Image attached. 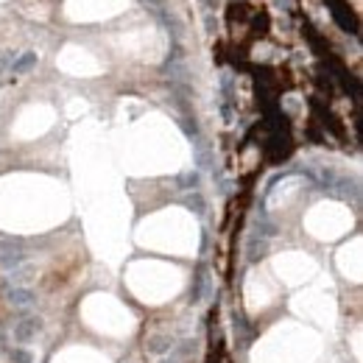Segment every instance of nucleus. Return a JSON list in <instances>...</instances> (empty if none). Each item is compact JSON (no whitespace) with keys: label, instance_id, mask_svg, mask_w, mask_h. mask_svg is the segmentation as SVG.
<instances>
[{"label":"nucleus","instance_id":"nucleus-1","mask_svg":"<svg viewBox=\"0 0 363 363\" xmlns=\"http://www.w3.org/2000/svg\"><path fill=\"white\" fill-rule=\"evenodd\" d=\"M34 59H37V56H34V53H26V56H23V59H20V62H17V65H14V70H26V67H28V65H31V62H34Z\"/></svg>","mask_w":363,"mask_h":363}]
</instances>
